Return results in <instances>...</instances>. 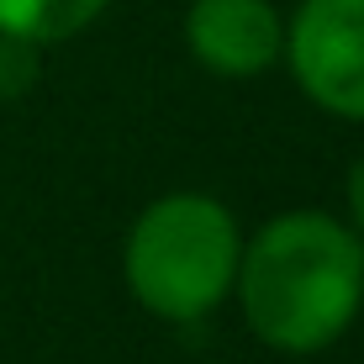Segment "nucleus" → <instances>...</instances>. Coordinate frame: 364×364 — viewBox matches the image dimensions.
<instances>
[{"mask_svg": "<svg viewBox=\"0 0 364 364\" xmlns=\"http://www.w3.org/2000/svg\"><path fill=\"white\" fill-rule=\"evenodd\" d=\"M185 43L196 64L222 80H254L280 64L285 21L269 0H191L185 11Z\"/></svg>", "mask_w": 364, "mask_h": 364, "instance_id": "obj_4", "label": "nucleus"}, {"mask_svg": "<svg viewBox=\"0 0 364 364\" xmlns=\"http://www.w3.org/2000/svg\"><path fill=\"white\" fill-rule=\"evenodd\" d=\"M111 0H0V32L27 37L37 48H53L80 37Z\"/></svg>", "mask_w": 364, "mask_h": 364, "instance_id": "obj_5", "label": "nucleus"}, {"mask_svg": "<svg viewBox=\"0 0 364 364\" xmlns=\"http://www.w3.org/2000/svg\"><path fill=\"white\" fill-rule=\"evenodd\" d=\"M243 232L206 191H169L137 211L122 243V280L159 322H200L232 296Z\"/></svg>", "mask_w": 364, "mask_h": 364, "instance_id": "obj_2", "label": "nucleus"}, {"mask_svg": "<svg viewBox=\"0 0 364 364\" xmlns=\"http://www.w3.org/2000/svg\"><path fill=\"white\" fill-rule=\"evenodd\" d=\"M232 296L274 354H322L364 306V237L333 211H280L243 237Z\"/></svg>", "mask_w": 364, "mask_h": 364, "instance_id": "obj_1", "label": "nucleus"}, {"mask_svg": "<svg viewBox=\"0 0 364 364\" xmlns=\"http://www.w3.org/2000/svg\"><path fill=\"white\" fill-rule=\"evenodd\" d=\"M43 74V48L27 37L0 32V100H21Z\"/></svg>", "mask_w": 364, "mask_h": 364, "instance_id": "obj_6", "label": "nucleus"}, {"mask_svg": "<svg viewBox=\"0 0 364 364\" xmlns=\"http://www.w3.org/2000/svg\"><path fill=\"white\" fill-rule=\"evenodd\" d=\"M343 211H348V228L364 237V154H359L354 164H348V174H343Z\"/></svg>", "mask_w": 364, "mask_h": 364, "instance_id": "obj_7", "label": "nucleus"}, {"mask_svg": "<svg viewBox=\"0 0 364 364\" xmlns=\"http://www.w3.org/2000/svg\"><path fill=\"white\" fill-rule=\"evenodd\" d=\"M280 58L311 106L364 122V0H301Z\"/></svg>", "mask_w": 364, "mask_h": 364, "instance_id": "obj_3", "label": "nucleus"}]
</instances>
